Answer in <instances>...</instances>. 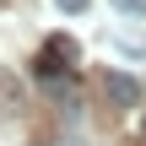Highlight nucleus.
I'll list each match as a JSON object with an SVG mask.
<instances>
[{
	"mask_svg": "<svg viewBox=\"0 0 146 146\" xmlns=\"http://www.w3.org/2000/svg\"><path fill=\"white\" fill-rule=\"evenodd\" d=\"M70 65H76V43H70L65 33H60V38H49V43L38 49V76H65Z\"/></svg>",
	"mask_w": 146,
	"mask_h": 146,
	"instance_id": "f03ea898",
	"label": "nucleus"
},
{
	"mask_svg": "<svg viewBox=\"0 0 146 146\" xmlns=\"http://www.w3.org/2000/svg\"><path fill=\"white\" fill-rule=\"evenodd\" d=\"M81 5H87V0H60V11H81Z\"/></svg>",
	"mask_w": 146,
	"mask_h": 146,
	"instance_id": "20e7f679",
	"label": "nucleus"
},
{
	"mask_svg": "<svg viewBox=\"0 0 146 146\" xmlns=\"http://www.w3.org/2000/svg\"><path fill=\"white\" fill-rule=\"evenodd\" d=\"M119 11H135V16H146V0H114Z\"/></svg>",
	"mask_w": 146,
	"mask_h": 146,
	"instance_id": "7ed1b4c3",
	"label": "nucleus"
},
{
	"mask_svg": "<svg viewBox=\"0 0 146 146\" xmlns=\"http://www.w3.org/2000/svg\"><path fill=\"white\" fill-rule=\"evenodd\" d=\"M98 87H103L108 108H135V103H141V81H135V76H125V70H103V76H98Z\"/></svg>",
	"mask_w": 146,
	"mask_h": 146,
	"instance_id": "f257e3e1",
	"label": "nucleus"
}]
</instances>
